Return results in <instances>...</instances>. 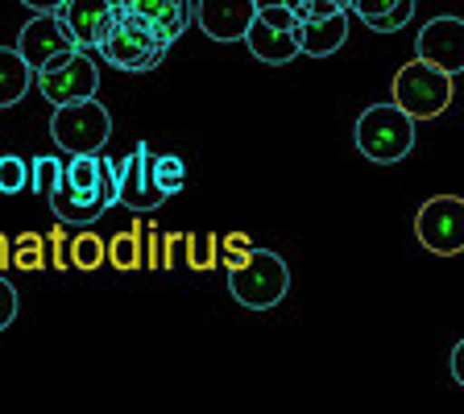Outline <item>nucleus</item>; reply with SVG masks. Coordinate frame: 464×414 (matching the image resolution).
Masks as SVG:
<instances>
[{"instance_id":"f257e3e1","label":"nucleus","mask_w":464,"mask_h":414,"mask_svg":"<svg viewBox=\"0 0 464 414\" xmlns=\"http://www.w3.org/2000/svg\"><path fill=\"white\" fill-rule=\"evenodd\" d=\"M415 116L398 108L394 100L390 104H369L353 125V141H357L361 158H369L377 166H394L415 149Z\"/></svg>"},{"instance_id":"f03ea898","label":"nucleus","mask_w":464,"mask_h":414,"mask_svg":"<svg viewBox=\"0 0 464 414\" xmlns=\"http://www.w3.org/2000/svg\"><path fill=\"white\" fill-rule=\"evenodd\" d=\"M170 42L158 34L145 17H137L133 9H116V29L108 34V42L96 50L108 67L125 71V75H145V71L162 67Z\"/></svg>"},{"instance_id":"7ed1b4c3","label":"nucleus","mask_w":464,"mask_h":414,"mask_svg":"<svg viewBox=\"0 0 464 414\" xmlns=\"http://www.w3.org/2000/svg\"><path fill=\"white\" fill-rule=\"evenodd\" d=\"M452 96H456L452 75L419 54H415V63H406V67L394 71V104L406 108L415 120L444 116L448 108H452Z\"/></svg>"},{"instance_id":"20e7f679","label":"nucleus","mask_w":464,"mask_h":414,"mask_svg":"<svg viewBox=\"0 0 464 414\" xmlns=\"http://www.w3.org/2000/svg\"><path fill=\"white\" fill-rule=\"evenodd\" d=\"M286 290H290V265L274 249L253 245L249 261L228 274V294L249 311H274L286 299Z\"/></svg>"},{"instance_id":"39448f33","label":"nucleus","mask_w":464,"mask_h":414,"mask_svg":"<svg viewBox=\"0 0 464 414\" xmlns=\"http://www.w3.org/2000/svg\"><path fill=\"white\" fill-rule=\"evenodd\" d=\"M108 137H112V116L96 96L63 104L50 116V141L63 154H104Z\"/></svg>"},{"instance_id":"423d86ee","label":"nucleus","mask_w":464,"mask_h":414,"mask_svg":"<svg viewBox=\"0 0 464 414\" xmlns=\"http://www.w3.org/2000/svg\"><path fill=\"white\" fill-rule=\"evenodd\" d=\"M34 87L42 91L50 108L75 104V100H92L100 91V67H96V50H67V54L50 58L38 71Z\"/></svg>"},{"instance_id":"0eeeda50","label":"nucleus","mask_w":464,"mask_h":414,"mask_svg":"<svg viewBox=\"0 0 464 414\" xmlns=\"http://www.w3.org/2000/svg\"><path fill=\"white\" fill-rule=\"evenodd\" d=\"M415 241L435 257H460L464 253V199L460 195H435L415 212Z\"/></svg>"},{"instance_id":"6e6552de","label":"nucleus","mask_w":464,"mask_h":414,"mask_svg":"<svg viewBox=\"0 0 464 414\" xmlns=\"http://www.w3.org/2000/svg\"><path fill=\"white\" fill-rule=\"evenodd\" d=\"M17 50L25 54L29 67L42 71L50 58L67 54V50H79V42H75L71 25L58 17V13H34V17L21 25V34H17Z\"/></svg>"},{"instance_id":"1a4fd4ad","label":"nucleus","mask_w":464,"mask_h":414,"mask_svg":"<svg viewBox=\"0 0 464 414\" xmlns=\"http://www.w3.org/2000/svg\"><path fill=\"white\" fill-rule=\"evenodd\" d=\"M170 195L158 187L154 178V154H150V145L137 141L125 158H121V203L133 207V212H154Z\"/></svg>"},{"instance_id":"9d476101","label":"nucleus","mask_w":464,"mask_h":414,"mask_svg":"<svg viewBox=\"0 0 464 414\" xmlns=\"http://www.w3.org/2000/svg\"><path fill=\"white\" fill-rule=\"evenodd\" d=\"M415 50H419V58L435 63L440 71L460 75L464 71V17H452V13L448 17H431L419 29Z\"/></svg>"},{"instance_id":"9b49d317","label":"nucleus","mask_w":464,"mask_h":414,"mask_svg":"<svg viewBox=\"0 0 464 414\" xmlns=\"http://www.w3.org/2000/svg\"><path fill=\"white\" fill-rule=\"evenodd\" d=\"M253 17H257V0H199L195 21L212 42H245Z\"/></svg>"},{"instance_id":"f8f14e48","label":"nucleus","mask_w":464,"mask_h":414,"mask_svg":"<svg viewBox=\"0 0 464 414\" xmlns=\"http://www.w3.org/2000/svg\"><path fill=\"white\" fill-rule=\"evenodd\" d=\"M58 17L71 25L79 50H100L116 29V5L112 0H67L58 9Z\"/></svg>"},{"instance_id":"ddd939ff","label":"nucleus","mask_w":464,"mask_h":414,"mask_svg":"<svg viewBox=\"0 0 464 414\" xmlns=\"http://www.w3.org/2000/svg\"><path fill=\"white\" fill-rule=\"evenodd\" d=\"M112 5L116 9H133L137 17H145L170 46L183 38L195 21V0H112Z\"/></svg>"},{"instance_id":"4468645a","label":"nucleus","mask_w":464,"mask_h":414,"mask_svg":"<svg viewBox=\"0 0 464 414\" xmlns=\"http://www.w3.org/2000/svg\"><path fill=\"white\" fill-rule=\"evenodd\" d=\"M245 46H249V54L257 58V63H266V67H286L290 58L303 54L299 29H278L261 17H253L249 34H245Z\"/></svg>"},{"instance_id":"2eb2a0df","label":"nucleus","mask_w":464,"mask_h":414,"mask_svg":"<svg viewBox=\"0 0 464 414\" xmlns=\"http://www.w3.org/2000/svg\"><path fill=\"white\" fill-rule=\"evenodd\" d=\"M348 9H336L328 17H311L299 25V42H303V54L307 58H328L336 54L340 46L348 42Z\"/></svg>"},{"instance_id":"dca6fc26","label":"nucleus","mask_w":464,"mask_h":414,"mask_svg":"<svg viewBox=\"0 0 464 414\" xmlns=\"http://www.w3.org/2000/svg\"><path fill=\"white\" fill-rule=\"evenodd\" d=\"M34 79H38V71L29 67L17 46H0V108L21 104Z\"/></svg>"},{"instance_id":"f3484780","label":"nucleus","mask_w":464,"mask_h":414,"mask_svg":"<svg viewBox=\"0 0 464 414\" xmlns=\"http://www.w3.org/2000/svg\"><path fill=\"white\" fill-rule=\"evenodd\" d=\"M108 265L121 274H133L145 265V228L141 224H133V228L116 232V236H108Z\"/></svg>"},{"instance_id":"a211bd4d","label":"nucleus","mask_w":464,"mask_h":414,"mask_svg":"<svg viewBox=\"0 0 464 414\" xmlns=\"http://www.w3.org/2000/svg\"><path fill=\"white\" fill-rule=\"evenodd\" d=\"M50 265V236L42 232H21L13 236V270L21 274H38Z\"/></svg>"},{"instance_id":"6ab92c4d","label":"nucleus","mask_w":464,"mask_h":414,"mask_svg":"<svg viewBox=\"0 0 464 414\" xmlns=\"http://www.w3.org/2000/svg\"><path fill=\"white\" fill-rule=\"evenodd\" d=\"M104 261H108V241H104V236H96V232L83 224V232H79V236H71V270L96 274Z\"/></svg>"},{"instance_id":"aec40b11","label":"nucleus","mask_w":464,"mask_h":414,"mask_svg":"<svg viewBox=\"0 0 464 414\" xmlns=\"http://www.w3.org/2000/svg\"><path fill=\"white\" fill-rule=\"evenodd\" d=\"M46 207L54 212V220H63V224H79V228H83V224H96L100 216H104L100 207H87V203L71 199V195L63 191V187H54V191H50Z\"/></svg>"},{"instance_id":"412c9836","label":"nucleus","mask_w":464,"mask_h":414,"mask_svg":"<svg viewBox=\"0 0 464 414\" xmlns=\"http://www.w3.org/2000/svg\"><path fill=\"white\" fill-rule=\"evenodd\" d=\"M63 158H54V154H46V158H34L29 162V191L38 195V199H50V191H54L58 183H63Z\"/></svg>"},{"instance_id":"4be33fe9","label":"nucleus","mask_w":464,"mask_h":414,"mask_svg":"<svg viewBox=\"0 0 464 414\" xmlns=\"http://www.w3.org/2000/svg\"><path fill=\"white\" fill-rule=\"evenodd\" d=\"M183 245V236L179 232H158V228H145V265L150 270H170L174 265V249Z\"/></svg>"},{"instance_id":"5701e85b","label":"nucleus","mask_w":464,"mask_h":414,"mask_svg":"<svg viewBox=\"0 0 464 414\" xmlns=\"http://www.w3.org/2000/svg\"><path fill=\"white\" fill-rule=\"evenodd\" d=\"M183 249H187V265H191V270H212V265H220V236H216V232L183 236Z\"/></svg>"},{"instance_id":"b1692460","label":"nucleus","mask_w":464,"mask_h":414,"mask_svg":"<svg viewBox=\"0 0 464 414\" xmlns=\"http://www.w3.org/2000/svg\"><path fill=\"white\" fill-rule=\"evenodd\" d=\"M154 178H158V187H162L166 195H179L187 187V162L179 154L154 158Z\"/></svg>"},{"instance_id":"393cba45","label":"nucleus","mask_w":464,"mask_h":414,"mask_svg":"<svg viewBox=\"0 0 464 414\" xmlns=\"http://www.w3.org/2000/svg\"><path fill=\"white\" fill-rule=\"evenodd\" d=\"M29 187V166L17 154L0 158V195H21Z\"/></svg>"},{"instance_id":"a878e982","label":"nucleus","mask_w":464,"mask_h":414,"mask_svg":"<svg viewBox=\"0 0 464 414\" xmlns=\"http://www.w3.org/2000/svg\"><path fill=\"white\" fill-rule=\"evenodd\" d=\"M411 17H415V0H398L390 13H382V17H369L365 25L373 29V34H398V29L411 25Z\"/></svg>"},{"instance_id":"bb28decb","label":"nucleus","mask_w":464,"mask_h":414,"mask_svg":"<svg viewBox=\"0 0 464 414\" xmlns=\"http://www.w3.org/2000/svg\"><path fill=\"white\" fill-rule=\"evenodd\" d=\"M63 228H67V224L58 220L54 228L46 232L50 236V265H54V270H71V236Z\"/></svg>"},{"instance_id":"cd10ccee","label":"nucleus","mask_w":464,"mask_h":414,"mask_svg":"<svg viewBox=\"0 0 464 414\" xmlns=\"http://www.w3.org/2000/svg\"><path fill=\"white\" fill-rule=\"evenodd\" d=\"M13 319H17V286L0 274V332L13 328Z\"/></svg>"},{"instance_id":"c85d7f7f","label":"nucleus","mask_w":464,"mask_h":414,"mask_svg":"<svg viewBox=\"0 0 464 414\" xmlns=\"http://www.w3.org/2000/svg\"><path fill=\"white\" fill-rule=\"evenodd\" d=\"M398 0H348V13L353 17H361V21H369V17H382V13H390Z\"/></svg>"},{"instance_id":"c756f323","label":"nucleus","mask_w":464,"mask_h":414,"mask_svg":"<svg viewBox=\"0 0 464 414\" xmlns=\"http://www.w3.org/2000/svg\"><path fill=\"white\" fill-rule=\"evenodd\" d=\"M257 17L270 21V25H278V29H299V25H303V21L295 17L286 5H270V9H257Z\"/></svg>"},{"instance_id":"7c9ffc66","label":"nucleus","mask_w":464,"mask_h":414,"mask_svg":"<svg viewBox=\"0 0 464 414\" xmlns=\"http://www.w3.org/2000/svg\"><path fill=\"white\" fill-rule=\"evenodd\" d=\"M448 373H452V381L464 390V340H456V348H452V361H448Z\"/></svg>"},{"instance_id":"2f4dec72","label":"nucleus","mask_w":464,"mask_h":414,"mask_svg":"<svg viewBox=\"0 0 464 414\" xmlns=\"http://www.w3.org/2000/svg\"><path fill=\"white\" fill-rule=\"evenodd\" d=\"M220 249H253V241H249V232H228V236H220Z\"/></svg>"},{"instance_id":"473e14b6","label":"nucleus","mask_w":464,"mask_h":414,"mask_svg":"<svg viewBox=\"0 0 464 414\" xmlns=\"http://www.w3.org/2000/svg\"><path fill=\"white\" fill-rule=\"evenodd\" d=\"M21 5H25V9H34V13H58L67 0H21Z\"/></svg>"},{"instance_id":"72a5a7b5","label":"nucleus","mask_w":464,"mask_h":414,"mask_svg":"<svg viewBox=\"0 0 464 414\" xmlns=\"http://www.w3.org/2000/svg\"><path fill=\"white\" fill-rule=\"evenodd\" d=\"M13 265V236H5V232H0V274L9 270Z\"/></svg>"},{"instance_id":"f704fd0d","label":"nucleus","mask_w":464,"mask_h":414,"mask_svg":"<svg viewBox=\"0 0 464 414\" xmlns=\"http://www.w3.org/2000/svg\"><path fill=\"white\" fill-rule=\"evenodd\" d=\"M282 5H286V9L295 13L299 21H307V17H311V0H282Z\"/></svg>"},{"instance_id":"c9c22d12","label":"nucleus","mask_w":464,"mask_h":414,"mask_svg":"<svg viewBox=\"0 0 464 414\" xmlns=\"http://www.w3.org/2000/svg\"><path fill=\"white\" fill-rule=\"evenodd\" d=\"M332 5H344V9H348V0H332Z\"/></svg>"}]
</instances>
